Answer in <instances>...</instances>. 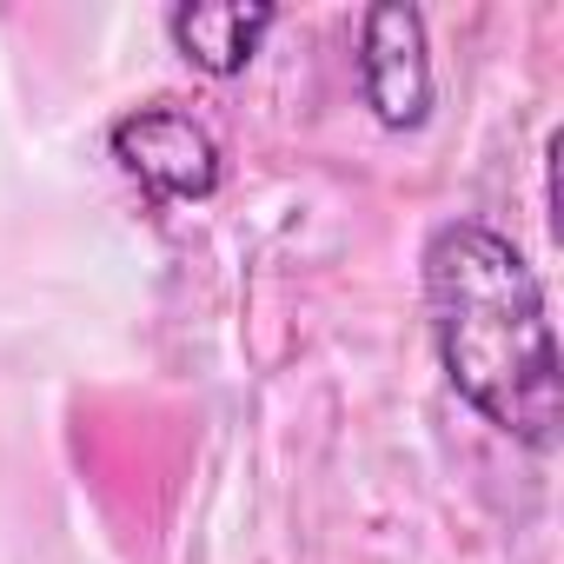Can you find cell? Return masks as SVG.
I'll use <instances>...</instances> for the list:
<instances>
[{
  "label": "cell",
  "mask_w": 564,
  "mask_h": 564,
  "mask_svg": "<svg viewBox=\"0 0 564 564\" xmlns=\"http://www.w3.org/2000/svg\"><path fill=\"white\" fill-rule=\"evenodd\" d=\"M425 306L452 392L505 438L544 452L564 419V372L524 252L478 219L438 226L425 246Z\"/></svg>",
  "instance_id": "1"
},
{
  "label": "cell",
  "mask_w": 564,
  "mask_h": 564,
  "mask_svg": "<svg viewBox=\"0 0 564 564\" xmlns=\"http://www.w3.org/2000/svg\"><path fill=\"white\" fill-rule=\"evenodd\" d=\"M359 94L379 113V127L412 133L432 113V47L425 14L405 0H372L359 21Z\"/></svg>",
  "instance_id": "2"
},
{
  "label": "cell",
  "mask_w": 564,
  "mask_h": 564,
  "mask_svg": "<svg viewBox=\"0 0 564 564\" xmlns=\"http://www.w3.org/2000/svg\"><path fill=\"white\" fill-rule=\"evenodd\" d=\"M107 147L153 199H213L219 193V140L180 107L120 113Z\"/></svg>",
  "instance_id": "3"
},
{
  "label": "cell",
  "mask_w": 564,
  "mask_h": 564,
  "mask_svg": "<svg viewBox=\"0 0 564 564\" xmlns=\"http://www.w3.org/2000/svg\"><path fill=\"white\" fill-rule=\"evenodd\" d=\"M272 21H279L272 0H180V8L166 14V41L199 74L232 80V74L252 67V54L272 34Z\"/></svg>",
  "instance_id": "4"
}]
</instances>
